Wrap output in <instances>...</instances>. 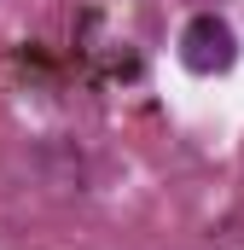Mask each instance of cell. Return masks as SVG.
<instances>
[{"mask_svg": "<svg viewBox=\"0 0 244 250\" xmlns=\"http://www.w3.org/2000/svg\"><path fill=\"white\" fill-rule=\"evenodd\" d=\"M227 47H233V35H227L221 23H209V18H198V23L186 29V64H192V70H215V64H227V59H233Z\"/></svg>", "mask_w": 244, "mask_h": 250, "instance_id": "1", "label": "cell"}]
</instances>
